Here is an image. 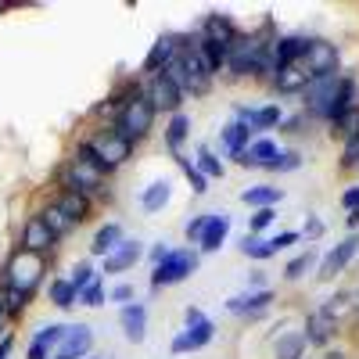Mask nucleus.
Returning <instances> with one entry per match:
<instances>
[{
	"mask_svg": "<svg viewBox=\"0 0 359 359\" xmlns=\"http://www.w3.org/2000/svg\"><path fill=\"white\" fill-rule=\"evenodd\" d=\"M269 47H273V33L269 29H259V33H245L241 29V36L226 47V76L230 79H255V83L269 86V79L277 76Z\"/></svg>",
	"mask_w": 359,
	"mask_h": 359,
	"instance_id": "f257e3e1",
	"label": "nucleus"
},
{
	"mask_svg": "<svg viewBox=\"0 0 359 359\" xmlns=\"http://www.w3.org/2000/svg\"><path fill=\"white\" fill-rule=\"evenodd\" d=\"M54 187H69L86 194L94 205L111 201V176H104L101 169H94L90 162H83L79 155H69L62 165L54 169Z\"/></svg>",
	"mask_w": 359,
	"mask_h": 359,
	"instance_id": "f03ea898",
	"label": "nucleus"
},
{
	"mask_svg": "<svg viewBox=\"0 0 359 359\" xmlns=\"http://www.w3.org/2000/svg\"><path fill=\"white\" fill-rule=\"evenodd\" d=\"M50 273V259L36 255V252H25V248H11L4 266H0V287H15L25 294H36V287L43 284V277Z\"/></svg>",
	"mask_w": 359,
	"mask_h": 359,
	"instance_id": "7ed1b4c3",
	"label": "nucleus"
},
{
	"mask_svg": "<svg viewBox=\"0 0 359 359\" xmlns=\"http://www.w3.org/2000/svg\"><path fill=\"white\" fill-rule=\"evenodd\" d=\"M155 118H158V111H155L151 101H147V94H144V79H140V90H137V94H133L123 108H118V115L111 118V126L137 147V144H144L147 137L155 133Z\"/></svg>",
	"mask_w": 359,
	"mask_h": 359,
	"instance_id": "20e7f679",
	"label": "nucleus"
},
{
	"mask_svg": "<svg viewBox=\"0 0 359 359\" xmlns=\"http://www.w3.org/2000/svg\"><path fill=\"white\" fill-rule=\"evenodd\" d=\"M165 72L176 79L180 90H184V97H205V94H212V83H216V79L205 72L201 57H198V50H194V43H191V33H187L184 47H180V54L172 57V65H169Z\"/></svg>",
	"mask_w": 359,
	"mask_h": 359,
	"instance_id": "39448f33",
	"label": "nucleus"
},
{
	"mask_svg": "<svg viewBox=\"0 0 359 359\" xmlns=\"http://www.w3.org/2000/svg\"><path fill=\"white\" fill-rule=\"evenodd\" d=\"M86 147H90V151H94L101 162H104V169L108 172H115V169H123L130 158H133V151H137V147L123 137V133H118L115 126H108V123H101V126H94V130H90L86 137H79Z\"/></svg>",
	"mask_w": 359,
	"mask_h": 359,
	"instance_id": "423d86ee",
	"label": "nucleus"
},
{
	"mask_svg": "<svg viewBox=\"0 0 359 359\" xmlns=\"http://www.w3.org/2000/svg\"><path fill=\"white\" fill-rule=\"evenodd\" d=\"M201 266V255L198 248H172L158 266H151V291H162V287H172V284H184L187 277L198 273Z\"/></svg>",
	"mask_w": 359,
	"mask_h": 359,
	"instance_id": "0eeeda50",
	"label": "nucleus"
},
{
	"mask_svg": "<svg viewBox=\"0 0 359 359\" xmlns=\"http://www.w3.org/2000/svg\"><path fill=\"white\" fill-rule=\"evenodd\" d=\"M212 338H216V323L208 320L198 306H187V309H184V331L172 338L169 348H172V355H187V352L205 348Z\"/></svg>",
	"mask_w": 359,
	"mask_h": 359,
	"instance_id": "6e6552de",
	"label": "nucleus"
},
{
	"mask_svg": "<svg viewBox=\"0 0 359 359\" xmlns=\"http://www.w3.org/2000/svg\"><path fill=\"white\" fill-rule=\"evenodd\" d=\"M144 79V94L147 101L155 104V111H165V115H176L184 111V90L176 86V79L169 72H155V76H140Z\"/></svg>",
	"mask_w": 359,
	"mask_h": 359,
	"instance_id": "1a4fd4ad",
	"label": "nucleus"
},
{
	"mask_svg": "<svg viewBox=\"0 0 359 359\" xmlns=\"http://www.w3.org/2000/svg\"><path fill=\"white\" fill-rule=\"evenodd\" d=\"M302 65L309 69V76H338L341 72V50H338L334 40L309 36L306 40V54H302Z\"/></svg>",
	"mask_w": 359,
	"mask_h": 359,
	"instance_id": "9d476101",
	"label": "nucleus"
},
{
	"mask_svg": "<svg viewBox=\"0 0 359 359\" xmlns=\"http://www.w3.org/2000/svg\"><path fill=\"white\" fill-rule=\"evenodd\" d=\"M355 255H359V230L348 233V237H341V241L316 262V280H323V284H327V280H334L338 273H345V269L352 266Z\"/></svg>",
	"mask_w": 359,
	"mask_h": 359,
	"instance_id": "9b49d317",
	"label": "nucleus"
},
{
	"mask_svg": "<svg viewBox=\"0 0 359 359\" xmlns=\"http://www.w3.org/2000/svg\"><path fill=\"white\" fill-rule=\"evenodd\" d=\"M184 40H187V33H162V36L151 43V50H147L144 65H140V76L165 72V69L172 65V57L180 54V47H184Z\"/></svg>",
	"mask_w": 359,
	"mask_h": 359,
	"instance_id": "f8f14e48",
	"label": "nucleus"
},
{
	"mask_svg": "<svg viewBox=\"0 0 359 359\" xmlns=\"http://www.w3.org/2000/svg\"><path fill=\"white\" fill-rule=\"evenodd\" d=\"M18 248H25V252H36V255H54L57 252V237L47 230V223L33 212L25 223H22V230H18Z\"/></svg>",
	"mask_w": 359,
	"mask_h": 359,
	"instance_id": "ddd939ff",
	"label": "nucleus"
},
{
	"mask_svg": "<svg viewBox=\"0 0 359 359\" xmlns=\"http://www.w3.org/2000/svg\"><path fill=\"white\" fill-rule=\"evenodd\" d=\"M277 302V291L273 287H262V291H241L226 298V313L241 316V320H259L262 313H269V306Z\"/></svg>",
	"mask_w": 359,
	"mask_h": 359,
	"instance_id": "4468645a",
	"label": "nucleus"
},
{
	"mask_svg": "<svg viewBox=\"0 0 359 359\" xmlns=\"http://www.w3.org/2000/svg\"><path fill=\"white\" fill-rule=\"evenodd\" d=\"M302 334H306L309 348H331L334 338L341 334V327H338L331 316H327L320 306H313V309L306 313V320H302Z\"/></svg>",
	"mask_w": 359,
	"mask_h": 359,
	"instance_id": "2eb2a0df",
	"label": "nucleus"
},
{
	"mask_svg": "<svg viewBox=\"0 0 359 359\" xmlns=\"http://www.w3.org/2000/svg\"><path fill=\"white\" fill-rule=\"evenodd\" d=\"M198 36H205V40H212V43H223V47H230L237 36H241V25H237L226 11H208L201 22H198V29H194Z\"/></svg>",
	"mask_w": 359,
	"mask_h": 359,
	"instance_id": "dca6fc26",
	"label": "nucleus"
},
{
	"mask_svg": "<svg viewBox=\"0 0 359 359\" xmlns=\"http://www.w3.org/2000/svg\"><path fill=\"white\" fill-rule=\"evenodd\" d=\"M352 108H359V79L341 72L338 79V90H334V101L327 104V115H323V126H334L341 115H348Z\"/></svg>",
	"mask_w": 359,
	"mask_h": 359,
	"instance_id": "f3484780",
	"label": "nucleus"
},
{
	"mask_svg": "<svg viewBox=\"0 0 359 359\" xmlns=\"http://www.w3.org/2000/svg\"><path fill=\"white\" fill-rule=\"evenodd\" d=\"M309 69L302 62H294V65H284L277 69V76L269 79V90H273L277 97H302V90L309 86Z\"/></svg>",
	"mask_w": 359,
	"mask_h": 359,
	"instance_id": "a211bd4d",
	"label": "nucleus"
},
{
	"mask_svg": "<svg viewBox=\"0 0 359 359\" xmlns=\"http://www.w3.org/2000/svg\"><path fill=\"white\" fill-rule=\"evenodd\" d=\"M50 201L62 208V212L76 223V226H83V223H90V216H94V201H90L86 194H79V191H69V187H54V194H50Z\"/></svg>",
	"mask_w": 359,
	"mask_h": 359,
	"instance_id": "6ab92c4d",
	"label": "nucleus"
},
{
	"mask_svg": "<svg viewBox=\"0 0 359 359\" xmlns=\"http://www.w3.org/2000/svg\"><path fill=\"white\" fill-rule=\"evenodd\" d=\"M90 348H94V327H86V323H72L62 345H57L54 359H86Z\"/></svg>",
	"mask_w": 359,
	"mask_h": 359,
	"instance_id": "aec40b11",
	"label": "nucleus"
},
{
	"mask_svg": "<svg viewBox=\"0 0 359 359\" xmlns=\"http://www.w3.org/2000/svg\"><path fill=\"white\" fill-rule=\"evenodd\" d=\"M65 331H69L65 323H43L40 331L33 334V341H29L25 359H54V352H57V345H62Z\"/></svg>",
	"mask_w": 359,
	"mask_h": 359,
	"instance_id": "412c9836",
	"label": "nucleus"
},
{
	"mask_svg": "<svg viewBox=\"0 0 359 359\" xmlns=\"http://www.w3.org/2000/svg\"><path fill=\"white\" fill-rule=\"evenodd\" d=\"M144 255H147L144 241H137V237H126V241H123V245H118V248L104 259L101 273H126V269H133Z\"/></svg>",
	"mask_w": 359,
	"mask_h": 359,
	"instance_id": "4be33fe9",
	"label": "nucleus"
},
{
	"mask_svg": "<svg viewBox=\"0 0 359 359\" xmlns=\"http://www.w3.org/2000/svg\"><path fill=\"white\" fill-rule=\"evenodd\" d=\"M219 140H223V151H226V158L241 162V155L248 151L252 140H255V130H252V126H245V123H237V118H230V123L219 130Z\"/></svg>",
	"mask_w": 359,
	"mask_h": 359,
	"instance_id": "5701e85b",
	"label": "nucleus"
},
{
	"mask_svg": "<svg viewBox=\"0 0 359 359\" xmlns=\"http://www.w3.org/2000/svg\"><path fill=\"white\" fill-rule=\"evenodd\" d=\"M320 309L331 316L338 327H345V323L359 320V294L355 291H334L331 298H323V302H320Z\"/></svg>",
	"mask_w": 359,
	"mask_h": 359,
	"instance_id": "b1692460",
	"label": "nucleus"
},
{
	"mask_svg": "<svg viewBox=\"0 0 359 359\" xmlns=\"http://www.w3.org/2000/svg\"><path fill=\"white\" fill-rule=\"evenodd\" d=\"M226 233H230V216L226 212H208V223H205V233L198 241V255H212L226 245Z\"/></svg>",
	"mask_w": 359,
	"mask_h": 359,
	"instance_id": "393cba45",
	"label": "nucleus"
},
{
	"mask_svg": "<svg viewBox=\"0 0 359 359\" xmlns=\"http://www.w3.org/2000/svg\"><path fill=\"white\" fill-rule=\"evenodd\" d=\"M306 40H309V36H298V33L273 36V47H269V54H273V69H284V65L302 62V54H306Z\"/></svg>",
	"mask_w": 359,
	"mask_h": 359,
	"instance_id": "a878e982",
	"label": "nucleus"
},
{
	"mask_svg": "<svg viewBox=\"0 0 359 359\" xmlns=\"http://www.w3.org/2000/svg\"><path fill=\"white\" fill-rule=\"evenodd\" d=\"M123 241H126L123 223H101L94 230V237H90V255H94V259H108Z\"/></svg>",
	"mask_w": 359,
	"mask_h": 359,
	"instance_id": "bb28decb",
	"label": "nucleus"
},
{
	"mask_svg": "<svg viewBox=\"0 0 359 359\" xmlns=\"http://www.w3.org/2000/svg\"><path fill=\"white\" fill-rule=\"evenodd\" d=\"M118 323H123L126 341L140 345V341L147 338V306H144V302H130V306H123V309H118Z\"/></svg>",
	"mask_w": 359,
	"mask_h": 359,
	"instance_id": "cd10ccee",
	"label": "nucleus"
},
{
	"mask_svg": "<svg viewBox=\"0 0 359 359\" xmlns=\"http://www.w3.org/2000/svg\"><path fill=\"white\" fill-rule=\"evenodd\" d=\"M277 155H280L277 140H269V137H255V140H252V147L241 155V162H237V165H245V169H273Z\"/></svg>",
	"mask_w": 359,
	"mask_h": 359,
	"instance_id": "c85d7f7f",
	"label": "nucleus"
},
{
	"mask_svg": "<svg viewBox=\"0 0 359 359\" xmlns=\"http://www.w3.org/2000/svg\"><path fill=\"white\" fill-rule=\"evenodd\" d=\"M191 43H194L205 72L212 76V79H216L219 72H226V47H223V43H212V40H205V36H198V33H191Z\"/></svg>",
	"mask_w": 359,
	"mask_h": 359,
	"instance_id": "c756f323",
	"label": "nucleus"
},
{
	"mask_svg": "<svg viewBox=\"0 0 359 359\" xmlns=\"http://www.w3.org/2000/svg\"><path fill=\"white\" fill-rule=\"evenodd\" d=\"M191 137V115L187 111H176L165 118V130H162V140H165V151L169 155H184V144Z\"/></svg>",
	"mask_w": 359,
	"mask_h": 359,
	"instance_id": "7c9ffc66",
	"label": "nucleus"
},
{
	"mask_svg": "<svg viewBox=\"0 0 359 359\" xmlns=\"http://www.w3.org/2000/svg\"><path fill=\"white\" fill-rule=\"evenodd\" d=\"M269 355L273 359H306L309 355V341L302 331H284L269 341Z\"/></svg>",
	"mask_w": 359,
	"mask_h": 359,
	"instance_id": "2f4dec72",
	"label": "nucleus"
},
{
	"mask_svg": "<svg viewBox=\"0 0 359 359\" xmlns=\"http://www.w3.org/2000/svg\"><path fill=\"white\" fill-rule=\"evenodd\" d=\"M241 201L248 205V208H277L280 201H284V191L280 187H273V184H255V187H245L241 191Z\"/></svg>",
	"mask_w": 359,
	"mask_h": 359,
	"instance_id": "473e14b6",
	"label": "nucleus"
},
{
	"mask_svg": "<svg viewBox=\"0 0 359 359\" xmlns=\"http://www.w3.org/2000/svg\"><path fill=\"white\" fill-rule=\"evenodd\" d=\"M169 198H172V184H169V180H155V184L144 187L140 208H144L147 216H155V212H162V208L169 205Z\"/></svg>",
	"mask_w": 359,
	"mask_h": 359,
	"instance_id": "72a5a7b5",
	"label": "nucleus"
},
{
	"mask_svg": "<svg viewBox=\"0 0 359 359\" xmlns=\"http://www.w3.org/2000/svg\"><path fill=\"white\" fill-rule=\"evenodd\" d=\"M36 216L47 223V230L57 237V241H65V237L76 230V223H72V219H69V216H65V212H62V208H57L54 201H47L43 208H36Z\"/></svg>",
	"mask_w": 359,
	"mask_h": 359,
	"instance_id": "f704fd0d",
	"label": "nucleus"
},
{
	"mask_svg": "<svg viewBox=\"0 0 359 359\" xmlns=\"http://www.w3.org/2000/svg\"><path fill=\"white\" fill-rule=\"evenodd\" d=\"M47 298H50V306H54V309H72V306H79V291L72 287L69 277H50V284H47Z\"/></svg>",
	"mask_w": 359,
	"mask_h": 359,
	"instance_id": "c9c22d12",
	"label": "nucleus"
},
{
	"mask_svg": "<svg viewBox=\"0 0 359 359\" xmlns=\"http://www.w3.org/2000/svg\"><path fill=\"white\" fill-rule=\"evenodd\" d=\"M194 165H198V172H201L205 180H223V176H226L223 158H219L208 144H198V151H194Z\"/></svg>",
	"mask_w": 359,
	"mask_h": 359,
	"instance_id": "e433bc0d",
	"label": "nucleus"
},
{
	"mask_svg": "<svg viewBox=\"0 0 359 359\" xmlns=\"http://www.w3.org/2000/svg\"><path fill=\"white\" fill-rule=\"evenodd\" d=\"M33 298H36V294H25V291H15V287H0V306H4L8 323H15L29 306H33Z\"/></svg>",
	"mask_w": 359,
	"mask_h": 359,
	"instance_id": "4c0bfd02",
	"label": "nucleus"
},
{
	"mask_svg": "<svg viewBox=\"0 0 359 359\" xmlns=\"http://www.w3.org/2000/svg\"><path fill=\"white\" fill-rule=\"evenodd\" d=\"M284 123V108L280 101H266V104H255V133H266V130H280Z\"/></svg>",
	"mask_w": 359,
	"mask_h": 359,
	"instance_id": "58836bf2",
	"label": "nucleus"
},
{
	"mask_svg": "<svg viewBox=\"0 0 359 359\" xmlns=\"http://www.w3.org/2000/svg\"><path fill=\"white\" fill-rule=\"evenodd\" d=\"M316 262H320L316 248H309V245H306V252H298V255L284 266V280H291V284H294V280H302V277L309 273V269H313Z\"/></svg>",
	"mask_w": 359,
	"mask_h": 359,
	"instance_id": "ea45409f",
	"label": "nucleus"
},
{
	"mask_svg": "<svg viewBox=\"0 0 359 359\" xmlns=\"http://www.w3.org/2000/svg\"><path fill=\"white\" fill-rule=\"evenodd\" d=\"M241 252H245L252 262H266V259L277 255V248H273V241H269V237H252V233H245Z\"/></svg>",
	"mask_w": 359,
	"mask_h": 359,
	"instance_id": "a19ab883",
	"label": "nucleus"
},
{
	"mask_svg": "<svg viewBox=\"0 0 359 359\" xmlns=\"http://www.w3.org/2000/svg\"><path fill=\"white\" fill-rule=\"evenodd\" d=\"M172 162L180 165V172H184V176H187V184H191V191H194V194L201 198V194L208 191V180H205V176L198 172V165H194V158H187V155H172Z\"/></svg>",
	"mask_w": 359,
	"mask_h": 359,
	"instance_id": "79ce46f5",
	"label": "nucleus"
},
{
	"mask_svg": "<svg viewBox=\"0 0 359 359\" xmlns=\"http://www.w3.org/2000/svg\"><path fill=\"white\" fill-rule=\"evenodd\" d=\"M338 169L341 172H359V130L348 140H341V162H338Z\"/></svg>",
	"mask_w": 359,
	"mask_h": 359,
	"instance_id": "37998d69",
	"label": "nucleus"
},
{
	"mask_svg": "<svg viewBox=\"0 0 359 359\" xmlns=\"http://www.w3.org/2000/svg\"><path fill=\"white\" fill-rule=\"evenodd\" d=\"M104 298H108V287H104V277L97 273V280H94V284L79 291V306H86V309H97V306H104Z\"/></svg>",
	"mask_w": 359,
	"mask_h": 359,
	"instance_id": "c03bdc74",
	"label": "nucleus"
},
{
	"mask_svg": "<svg viewBox=\"0 0 359 359\" xmlns=\"http://www.w3.org/2000/svg\"><path fill=\"white\" fill-rule=\"evenodd\" d=\"M302 162H306V155L298 151V147H280V155H277L269 172H294V169H302Z\"/></svg>",
	"mask_w": 359,
	"mask_h": 359,
	"instance_id": "a18cd8bd",
	"label": "nucleus"
},
{
	"mask_svg": "<svg viewBox=\"0 0 359 359\" xmlns=\"http://www.w3.org/2000/svg\"><path fill=\"white\" fill-rule=\"evenodd\" d=\"M97 273H101V269H94V262H90V259H83V262H76L72 266V287L76 291H83V287H90V284H94L97 280Z\"/></svg>",
	"mask_w": 359,
	"mask_h": 359,
	"instance_id": "49530a36",
	"label": "nucleus"
},
{
	"mask_svg": "<svg viewBox=\"0 0 359 359\" xmlns=\"http://www.w3.org/2000/svg\"><path fill=\"white\" fill-rule=\"evenodd\" d=\"M327 130H331V137H338V140H348V137L359 130V108H352L348 115H341L338 123H334V126H327Z\"/></svg>",
	"mask_w": 359,
	"mask_h": 359,
	"instance_id": "de8ad7c7",
	"label": "nucleus"
},
{
	"mask_svg": "<svg viewBox=\"0 0 359 359\" xmlns=\"http://www.w3.org/2000/svg\"><path fill=\"white\" fill-rule=\"evenodd\" d=\"M323 233H327V226H323V219H320L316 212H309V216H306V223H302V230H298V237H306V245L320 241Z\"/></svg>",
	"mask_w": 359,
	"mask_h": 359,
	"instance_id": "09e8293b",
	"label": "nucleus"
},
{
	"mask_svg": "<svg viewBox=\"0 0 359 359\" xmlns=\"http://www.w3.org/2000/svg\"><path fill=\"white\" fill-rule=\"evenodd\" d=\"M273 219H277V208H259V212H252V219H248V233L259 237L266 226H273Z\"/></svg>",
	"mask_w": 359,
	"mask_h": 359,
	"instance_id": "8fccbe9b",
	"label": "nucleus"
},
{
	"mask_svg": "<svg viewBox=\"0 0 359 359\" xmlns=\"http://www.w3.org/2000/svg\"><path fill=\"white\" fill-rule=\"evenodd\" d=\"M205 223H208V212H198V216H191V219H187V226H184V237H187V245H191V248H198L201 233H205Z\"/></svg>",
	"mask_w": 359,
	"mask_h": 359,
	"instance_id": "3c124183",
	"label": "nucleus"
},
{
	"mask_svg": "<svg viewBox=\"0 0 359 359\" xmlns=\"http://www.w3.org/2000/svg\"><path fill=\"white\" fill-rule=\"evenodd\" d=\"M108 302H118V306L137 302V287H133V284H115V287H108Z\"/></svg>",
	"mask_w": 359,
	"mask_h": 359,
	"instance_id": "603ef678",
	"label": "nucleus"
},
{
	"mask_svg": "<svg viewBox=\"0 0 359 359\" xmlns=\"http://www.w3.org/2000/svg\"><path fill=\"white\" fill-rule=\"evenodd\" d=\"M306 126H309V115H306V111H294V115H284L280 133H302Z\"/></svg>",
	"mask_w": 359,
	"mask_h": 359,
	"instance_id": "864d4df0",
	"label": "nucleus"
},
{
	"mask_svg": "<svg viewBox=\"0 0 359 359\" xmlns=\"http://www.w3.org/2000/svg\"><path fill=\"white\" fill-rule=\"evenodd\" d=\"M269 241H273V248H277V252H284V248L298 245L302 237H298V230H280V233H273V237H269Z\"/></svg>",
	"mask_w": 359,
	"mask_h": 359,
	"instance_id": "5fc2aeb1",
	"label": "nucleus"
},
{
	"mask_svg": "<svg viewBox=\"0 0 359 359\" xmlns=\"http://www.w3.org/2000/svg\"><path fill=\"white\" fill-rule=\"evenodd\" d=\"M341 208H345V212H352V208H359V184H355V187H345V191H341Z\"/></svg>",
	"mask_w": 359,
	"mask_h": 359,
	"instance_id": "6e6d98bb",
	"label": "nucleus"
},
{
	"mask_svg": "<svg viewBox=\"0 0 359 359\" xmlns=\"http://www.w3.org/2000/svg\"><path fill=\"white\" fill-rule=\"evenodd\" d=\"M169 252H172V248H169L165 241H158V245H151V252H147V259H151V266H158V262H162V259H165Z\"/></svg>",
	"mask_w": 359,
	"mask_h": 359,
	"instance_id": "4d7b16f0",
	"label": "nucleus"
},
{
	"mask_svg": "<svg viewBox=\"0 0 359 359\" xmlns=\"http://www.w3.org/2000/svg\"><path fill=\"white\" fill-rule=\"evenodd\" d=\"M262 287H266V273H262V269L248 273V291H262Z\"/></svg>",
	"mask_w": 359,
	"mask_h": 359,
	"instance_id": "13d9d810",
	"label": "nucleus"
},
{
	"mask_svg": "<svg viewBox=\"0 0 359 359\" xmlns=\"http://www.w3.org/2000/svg\"><path fill=\"white\" fill-rule=\"evenodd\" d=\"M11 345H15V334L8 331L4 338H0V359H8V355H11Z\"/></svg>",
	"mask_w": 359,
	"mask_h": 359,
	"instance_id": "bf43d9fd",
	"label": "nucleus"
},
{
	"mask_svg": "<svg viewBox=\"0 0 359 359\" xmlns=\"http://www.w3.org/2000/svg\"><path fill=\"white\" fill-rule=\"evenodd\" d=\"M345 226H348V230H352V233H355V230H359V208H352V212H348V216H345Z\"/></svg>",
	"mask_w": 359,
	"mask_h": 359,
	"instance_id": "052dcab7",
	"label": "nucleus"
},
{
	"mask_svg": "<svg viewBox=\"0 0 359 359\" xmlns=\"http://www.w3.org/2000/svg\"><path fill=\"white\" fill-rule=\"evenodd\" d=\"M323 359H345L341 348H323Z\"/></svg>",
	"mask_w": 359,
	"mask_h": 359,
	"instance_id": "680f3d73",
	"label": "nucleus"
},
{
	"mask_svg": "<svg viewBox=\"0 0 359 359\" xmlns=\"http://www.w3.org/2000/svg\"><path fill=\"white\" fill-rule=\"evenodd\" d=\"M8 334V316H4V306H0V338Z\"/></svg>",
	"mask_w": 359,
	"mask_h": 359,
	"instance_id": "e2e57ef3",
	"label": "nucleus"
},
{
	"mask_svg": "<svg viewBox=\"0 0 359 359\" xmlns=\"http://www.w3.org/2000/svg\"><path fill=\"white\" fill-rule=\"evenodd\" d=\"M306 359H323V352H320V355H306Z\"/></svg>",
	"mask_w": 359,
	"mask_h": 359,
	"instance_id": "0e129e2a",
	"label": "nucleus"
},
{
	"mask_svg": "<svg viewBox=\"0 0 359 359\" xmlns=\"http://www.w3.org/2000/svg\"><path fill=\"white\" fill-rule=\"evenodd\" d=\"M86 359H101V355H86Z\"/></svg>",
	"mask_w": 359,
	"mask_h": 359,
	"instance_id": "69168bd1",
	"label": "nucleus"
}]
</instances>
